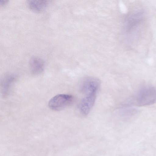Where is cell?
I'll list each match as a JSON object with an SVG mask.
<instances>
[{"label": "cell", "instance_id": "6da1fadb", "mask_svg": "<svg viewBox=\"0 0 156 156\" xmlns=\"http://www.w3.org/2000/svg\"><path fill=\"white\" fill-rule=\"evenodd\" d=\"M156 102V89L151 85L142 87L136 92L134 97V103L138 106H145Z\"/></svg>", "mask_w": 156, "mask_h": 156}, {"label": "cell", "instance_id": "7a4b0ae2", "mask_svg": "<svg viewBox=\"0 0 156 156\" xmlns=\"http://www.w3.org/2000/svg\"><path fill=\"white\" fill-rule=\"evenodd\" d=\"M74 100L73 97L70 95L61 94L57 95L49 101L48 105L51 109L59 111L71 105Z\"/></svg>", "mask_w": 156, "mask_h": 156}, {"label": "cell", "instance_id": "3957f363", "mask_svg": "<svg viewBox=\"0 0 156 156\" xmlns=\"http://www.w3.org/2000/svg\"><path fill=\"white\" fill-rule=\"evenodd\" d=\"M100 85V81L98 78L94 77H87L82 81L80 89L83 94L88 92L98 93Z\"/></svg>", "mask_w": 156, "mask_h": 156}, {"label": "cell", "instance_id": "277c9868", "mask_svg": "<svg viewBox=\"0 0 156 156\" xmlns=\"http://www.w3.org/2000/svg\"><path fill=\"white\" fill-rule=\"evenodd\" d=\"M97 94H84V96L81 99L79 105L80 112L82 115H86L90 112L95 103Z\"/></svg>", "mask_w": 156, "mask_h": 156}, {"label": "cell", "instance_id": "5b68a950", "mask_svg": "<svg viewBox=\"0 0 156 156\" xmlns=\"http://www.w3.org/2000/svg\"><path fill=\"white\" fill-rule=\"evenodd\" d=\"M31 72L33 74H39L43 70L44 63L41 58L36 57L32 58L30 62Z\"/></svg>", "mask_w": 156, "mask_h": 156}, {"label": "cell", "instance_id": "8992f818", "mask_svg": "<svg viewBox=\"0 0 156 156\" xmlns=\"http://www.w3.org/2000/svg\"><path fill=\"white\" fill-rule=\"evenodd\" d=\"M29 8L34 12H41L46 8L48 5L47 1L44 0H30L27 3Z\"/></svg>", "mask_w": 156, "mask_h": 156}, {"label": "cell", "instance_id": "52a82bcc", "mask_svg": "<svg viewBox=\"0 0 156 156\" xmlns=\"http://www.w3.org/2000/svg\"><path fill=\"white\" fill-rule=\"evenodd\" d=\"M7 1L0 0V5H5L7 3Z\"/></svg>", "mask_w": 156, "mask_h": 156}]
</instances>
